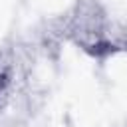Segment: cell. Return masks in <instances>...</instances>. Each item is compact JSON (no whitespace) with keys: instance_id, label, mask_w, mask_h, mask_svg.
<instances>
[{"instance_id":"6da1fadb","label":"cell","mask_w":127,"mask_h":127,"mask_svg":"<svg viewBox=\"0 0 127 127\" xmlns=\"http://www.w3.org/2000/svg\"><path fill=\"white\" fill-rule=\"evenodd\" d=\"M0 85H2V83H0Z\"/></svg>"}]
</instances>
